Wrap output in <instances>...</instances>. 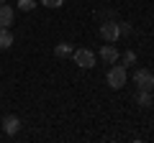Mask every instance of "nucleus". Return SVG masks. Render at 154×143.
<instances>
[{
  "mask_svg": "<svg viewBox=\"0 0 154 143\" xmlns=\"http://www.w3.org/2000/svg\"><path fill=\"white\" fill-rule=\"evenodd\" d=\"M105 82H108V87L121 89L123 84H126V66H123V64L110 66V69H108V77H105Z\"/></svg>",
  "mask_w": 154,
  "mask_h": 143,
  "instance_id": "obj_1",
  "label": "nucleus"
},
{
  "mask_svg": "<svg viewBox=\"0 0 154 143\" xmlns=\"http://www.w3.org/2000/svg\"><path fill=\"white\" fill-rule=\"evenodd\" d=\"M72 59H75L77 66H82V69H93L95 66V54L90 49H75L72 51Z\"/></svg>",
  "mask_w": 154,
  "mask_h": 143,
  "instance_id": "obj_2",
  "label": "nucleus"
},
{
  "mask_svg": "<svg viewBox=\"0 0 154 143\" xmlns=\"http://www.w3.org/2000/svg\"><path fill=\"white\" fill-rule=\"evenodd\" d=\"M100 36H103L108 44L118 41V36H121V33H118V23H116V21H103V23H100Z\"/></svg>",
  "mask_w": 154,
  "mask_h": 143,
  "instance_id": "obj_3",
  "label": "nucleus"
},
{
  "mask_svg": "<svg viewBox=\"0 0 154 143\" xmlns=\"http://www.w3.org/2000/svg\"><path fill=\"white\" fill-rule=\"evenodd\" d=\"M134 84H136L139 89H152L154 87V74L149 69H139L136 74H134Z\"/></svg>",
  "mask_w": 154,
  "mask_h": 143,
  "instance_id": "obj_4",
  "label": "nucleus"
},
{
  "mask_svg": "<svg viewBox=\"0 0 154 143\" xmlns=\"http://www.w3.org/2000/svg\"><path fill=\"white\" fill-rule=\"evenodd\" d=\"M3 130H5L8 136H16V133L21 130V118L18 115H5L3 118Z\"/></svg>",
  "mask_w": 154,
  "mask_h": 143,
  "instance_id": "obj_5",
  "label": "nucleus"
},
{
  "mask_svg": "<svg viewBox=\"0 0 154 143\" xmlns=\"http://www.w3.org/2000/svg\"><path fill=\"white\" fill-rule=\"evenodd\" d=\"M100 59H103L105 64H116V61H118V51H116V46L105 44L103 49H100Z\"/></svg>",
  "mask_w": 154,
  "mask_h": 143,
  "instance_id": "obj_6",
  "label": "nucleus"
},
{
  "mask_svg": "<svg viewBox=\"0 0 154 143\" xmlns=\"http://www.w3.org/2000/svg\"><path fill=\"white\" fill-rule=\"evenodd\" d=\"M13 23V8L8 5V3H3V5H0V26H11Z\"/></svg>",
  "mask_w": 154,
  "mask_h": 143,
  "instance_id": "obj_7",
  "label": "nucleus"
},
{
  "mask_svg": "<svg viewBox=\"0 0 154 143\" xmlns=\"http://www.w3.org/2000/svg\"><path fill=\"white\" fill-rule=\"evenodd\" d=\"M13 46V33L5 26H0V49H11Z\"/></svg>",
  "mask_w": 154,
  "mask_h": 143,
  "instance_id": "obj_8",
  "label": "nucleus"
},
{
  "mask_svg": "<svg viewBox=\"0 0 154 143\" xmlns=\"http://www.w3.org/2000/svg\"><path fill=\"white\" fill-rule=\"evenodd\" d=\"M136 102L141 105V107H149V105L154 102V100H152V95H149V89H139V95H136Z\"/></svg>",
  "mask_w": 154,
  "mask_h": 143,
  "instance_id": "obj_9",
  "label": "nucleus"
},
{
  "mask_svg": "<svg viewBox=\"0 0 154 143\" xmlns=\"http://www.w3.org/2000/svg\"><path fill=\"white\" fill-rule=\"evenodd\" d=\"M72 54V46L69 44H57L54 46V56H59V59H64V56Z\"/></svg>",
  "mask_w": 154,
  "mask_h": 143,
  "instance_id": "obj_10",
  "label": "nucleus"
},
{
  "mask_svg": "<svg viewBox=\"0 0 154 143\" xmlns=\"http://www.w3.org/2000/svg\"><path fill=\"white\" fill-rule=\"evenodd\" d=\"M18 8L21 10H33L36 8V0H18Z\"/></svg>",
  "mask_w": 154,
  "mask_h": 143,
  "instance_id": "obj_11",
  "label": "nucleus"
},
{
  "mask_svg": "<svg viewBox=\"0 0 154 143\" xmlns=\"http://www.w3.org/2000/svg\"><path fill=\"white\" fill-rule=\"evenodd\" d=\"M41 3H44L46 8H62V5L67 3V0H41Z\"/></svg>",
  "mask_w": 154,
  "mask_h": 143,
  "instance_id": "obj_12",
  "label": "nucleus"
},
{
  "mask_svg": "<svg viewBox=\"0 0 154 143\" xmlns=\"http://www.w3.org/2000/svg\"><path fill=\"white\" fill-rule=\"evenodd\" d=\"M134 61H136V54L134 51H126L123 54V64H134Z\"/></svg>",
  "mask_w": 154,
  "mask_h": 143,
  "instance_id": "obj_13",
  "label": "nucleus"
},
{
  "mask_svg": "<svg viewBox=\"0 0 154 143\" xmlns=\"http://www.w3.org/2000/svg\"><path fill=\"white\" fill-rule=\"evenodd\" d=\"M118 33H121V36L131 33V26H128V23H118Z\"/></svg>",
  "mask_w": 154,
  "mask_h": 143,
  "instance_id": "obj_14",
  "label": "nucleus"
},
{
  "mask_svg": "<svg viewBox=\"0 0 154 143\" xmlns=\"http://www.w3.org/2000/svg\"><path fill=\"white\" fill-rule=\"evenodd\" d=\"M0 3H8V0H0Z\"/></svg>",
  "mask_w": 154,
  "mask_h": 143,
  "instance_id": "obj_15",
  "label": "nucleus"
},
{
  "mask_svg": "<svg viewBox=\"0 0 154 143\" xmlns=\"http://www.w3.org/2000/svg\"><path fill=\"white\" fill-rule=\"evenodd\" d=\"M152 100H154V95H152Z\"/></svg>",
  "mask_w": 154,
  "mask_h": 143,
  "instance_id": "obj_16",
  "label": "nucleus"
}]
</instances>
